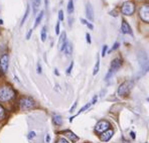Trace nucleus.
<instances>
[{
    "mask_svg": "<svg viewBox=\"0 0 149 143\" xmlns=\"http://www.w3.org/2000/svg\"><path fill=\"white\" fill-rule=\"evenodd\" d=\"M137 59H138V63H139V66H140V69L142 71V74H146L148 71H149V60H148V57L146 54L145 52H138V56H137Z\"/></svg>",
    "mask_w": 149,
    "mask_h": 143,
    "instance_id": "nucleus-1",
    "label": "nucleus"
},
{
    "mask_svg": "<svg viewBox=\"0 0 149 143\" xmlns=\"http://www.w3.org/2000/svg\"><path fill=\"white\" fill-rule=\"evenodd\" d=\"M121 66H122V61L120 60V59H115V60L112 61L111 66H110V69H109V72L107 73L105 80H106V81L110 80V79L112 78V76H113V75L115 74V73L117 72L118 70L120 69V68H121Z\"/></svg>",
    "mask_w": 149,
    "mask_h": 143,
    "instance_id": "nucleus-2",
    "label": "nucleus"
},
{
    "mask_svg": "<svg viewBox=\"0 0 149 143\" xmlns=\"http://www.w3.org/2000/svg\"><path fill=\"white\" fill-rule=\"evenodd\" d=\"M14 97V91L10 87L4 86V87L0 88V101L5 102V101H9Z\"/></svg>",
    "mask_w": 149,
    "mask_h": 143,
    "instance_id": "nucleus-3",
    "label": "nucleus"
},
{
    "mask_svg": "<svg viewBox=\"0 0 149 143\" xmlns=\"http://www.w3.org/2000/svg\"><path fill=\"white\" fill-rule=\"evenodd\" d=\"M133 88V82L132 81H127V82H124L123 84L120 85V87L118 88L117 94L120 97L123 96H127L129 93H130L131 89Z\"/></svg>",
    "mask_w": 149,
    "mask_h": 143,
    "instance_id": "nucleus-4",
    "label": "nucleus"
},
{
    "mask_svg": "<svg viewBox=\"0 0 149 143\" xmlns=\"http://www.w3.org/2000/svg\"><path fill=\"white\" fill-rule=\"evenodd\" d=\"M121 11L123 13L124 15H127V16H130L132 15L133 13L135 11V5L134 3L130 1H127L122 5V8H121Z\"/></svg>",
    "mask_w": 149,
    "mask_h": 143,
    "instance_id": "nucleus-5",
    "label": "nucleus"
},
{
    "mask_svg": "<svg viewBox=\"0 0 149 143\" xmlns=\"http://www.w3.org/2000/svg\"><path fill=\"white\" fill-rule=\"evenodd\" d=\"M110 127V123L108 121H105V120H102V121H99L97 123L95 127V131L98 132V133H103V132L107 131Z\"/></svg>",
    "mask_w": 149,
    "mask_h": 143,
    "instance_id": "nucleus-6",
    "label": "nucleus"
},
{
    "mask_svg": "<svg viewBox=\"0 0 149 143\" xmlns=\"http://www.w3.org/2000/svg\"><path fill=\"white\" fill-rule=\"evenodd\" d=\"M139 14L142 20L145 22H149V4H145L140 8Z\"/></svg>",
    "mask_w": 149,
    "mask_h": 143,
    "instance_id": "nucleus-7",
    "label": "nucleus"
},
{
    "mask_svg": "<svg viewBox=\"0 0 149 143\" xmlns=\"http://www.w3.org/2000/svg\"><path fill=\"white\" fill-rule=\"evenodd\" d=\"M19 103H20L21 109H30V108L34 105L33 100L30 98H27V97H26V98H22Z\"/></svg>",
    "mask_w": 149,
    "mask_h": 143,
    "instance_id": "nucleus-8",
    "label": "nucleus"
},
{
    "mask_svg": "<svg viewBox=\"0 0 149 143\" xmlns=\"http://www.w3.org/2000/svg\"><path fill=\"white\" fill-rule=\"evenodd\" d=\"M8 61H9V57L7 54H3L0 58V69L3 73H5L8 69Z\"/></svg>",
    "mask_w": 149,
    "mask_h": 143,
    "instance_id": "nucleus-9",
    "label": "nucleus"
},
{
    "mask_svg": "<svg viewBox=\"0 0 149 143\" xmlns=\"http://www.w3.org/2000/svg\"><path fill=\"white\" fill-rule=\"evenodd\" d=\"M121 30H122V32H123V33H125V34H130V36H133L132 29H131L130 25H129V23L127 22L126 20H123V21H122Z\"/></svg>",
    "mask_w": 149,
    "mask_h": 143,
    "instance_id": "nucleus-10",
    "label": "nucleus"
},
{
    "mask_svg": "<svg viewBox=\"0 0 149 143\" xmlns=\"http://www.w3.org/2000/svg\"><path fill=\"white\" fill-rule=\"evenodd\" d=\"M113 134H114V131L112 130V129H108L107 131L103 132V133L101 134L100 138L102 141H109L112 138V136H113Z\"/></svg>",
    "mask_w": 149,
    "mask_h": 143,
    "instance_id": "nucleus-11",
    "label": "nucleus"
},
{
    "mask_svg": "<svg viewBox=\"0 0 149 143\" xmlns=\"http://www.w3.org/2000/svg\"><path fill=\"white\" fill-rule=\"evenodd\" d=\"M86 14H87V17L89 18V20H91V21L94 20V10L90 3H88L86 5Z\"/></svg>",
    "mask_w": 149,
    "mask_h": 143,
    "instance_id": "nucleus-12",
    "label": "nucleus"
},
{
    "mask_svg": "<svg viewBox=\"0 0 149 143\" xmlns=\"http://www.w3.org/2000/svg\"><path fill=\"white\" fill-rule=\"evenodd\" d=\"M65 43H67V39H65V32H63L62 36H61V37H60V43H58V45H60L61 50H65Z\"/></svg>",
    "mask_w": 149,
    "mask_h": 143,
    "instance_id": "nucleus-13",
    "label": "nucleus"
},
{
    "mask_svg": "<svg viewBox=\"0 0 149 143\" xmlns=\"http://www.w3.org/2000/svg\"><path fill=\"white\" fill-rule=\"evenodd\" d=\"M65 54H67L68 57L72 56V52H73V45H72V43H70V41H67V43H65Z\"/></svg>",
    "mask_w": 149,
    "mask_h": 143,
    "instance_id": "nucleus-14",
    "label": "nucleus"
},
{
    "mask_svg": "<svg viewBox=\"0 0 149 143\" xmlns=\"http://www.w3.org/2000/svg\"><path fill=\"white\" fill-rule=\"evenodd\" d=\"M52 121H54V123L56 125H62L63 124V120H62V117H61L60 115H56V114H54V116H52Z\"/></svg>",
    "mask_w": 149,
    "mask_h": 143,
    "instance_id": "nucleus-15",
    "label": "nucleus"
},
{
    "mask_svg": "<svg viewBox=\"0 0 149 143\" xmlns=\"http://www.w3.org/2000/svg\"><path fill=\"white\" fill-rule=\"evenodd\" d=\"M32 6H33V11L36 12L39 6H40V0H33L32 1Z\"/></svg>",
    "mask_w": 149,
    "mask_h": 143,
    "instance_id": "nucleus-16",
    "label": "nucleus"
},
{
    "mask_svg": "<svg viewBox=\"0 0 149 143\" xmlns=\"http://www.w3.org/2000/svg\"><path fill=\"white\" fill-rule=\"evenodd\" d=\"M99 67H100V58H99V56H98L97 57V63H96L95 68H94L93 75H97V73L99 72Z\"/></svg>",
    "mask_w": 149,
    "mask_h": 143,
    "instance_id": "nucleus-17",
    "label": "nucleus"
},
{
    "mask_svg": "<svg viewBox=\"0 0 149 143\" xmlns=\"http://www.w3.org/2000/svg\"><path fill=\"white\" fill-rule=\"evenodd\" d=\"M68 12L70 14L74 12V3H73V0H70L69 3H68Z\"/></svg>",
    "mask_w": 149,
    "mask_h": 143,
    "instance_id": "nucleus-18",
    "label": "nucleus"
},
{
    "mask_svg": "<svg viewBox=\"0 0 149 143\" xmlns=\"http://www.w3.org/2000/svg\"><path fill=\"white\" fill-rule=\"evenodd\" d=\"M40 37H41V40H42V41H45V38H47V26H43L42 29H41Z\"/></svg>",
    "mask_w": 149,
    "mask_h": 143,
    "instance_id": "nucleus-19",
    "label": "nucleus"
},
{
    "mask_svg": "<svg viewBox=\"0 0 149 143\" xmlns=\"http://www.w3.org/2000/svg\"><path fill=\"white\" fill-rule=\"evenodd\" d=\"M42 16H43V11H40V13L38 14V16L36 17V23H34V27H36L37 25L39 24V22L41 21V19H42Z\"/></svg>",
    "mask_w": 149,
    "mask_h": 143,
    "instance_id": "nucleus-20",
    "label": "nucleus"
},
{
    "mask_svg": "<svg viewBox=\"0 0 149 143\" xmlns=\"http://www.w3.org/2000/svg\"><path fill=\"white\" fill-rule=\"evenodd\" d=\"M67 134H68V136H69V138L72 140V141H77V140L79 139L78 136L74 135V133H72V132H70V131H69V132H67Z\"/></svg>",
    "mask_w": 149,
    "mask_h": 143,
    "instance_id": "nucleus-21",
    "label": "nucleus"
},
{
    "mask_svg": "<svg viewBox=\"0 0 149 143\" xmlns=\"http://www.w3.org/2000/svg\"><path fill=\"white\" fill-rule=\"evenodd\" d=\"M81 21H82V23H83V24H86V25L90 28V29H93V28H94L93 24L90 23V22H88V21H87V20H85L84 18H81Z\"/></svg>",
    "mask_w": 149,
    "mask_h": 143,
    "instance_id": "nucleus-22",
    "label": "nucleus"
},
{
    "mask_svg": "<svg viewBox=\"0 0 149 143\" xmlns=\"http://www.w3.org/2000/svg\"><path fill=\"white\" fill-rule=\"evenodd\" d=\"M28 13H29V6H27V8H26V12H25L24 16H23L22 20H21V25H22V24L24 23V21L26 20V18H27V16H28Z\"/></svg>",
    "mask_w": 149,
    "mask_h": 143,
    "instance_id": "nucleus-23",
    "label": "nucleus"
},
{
    "mask_svg": "<svg viewBox=\"0 0 149 143\" xmlns=\"http://www.w3.org/2000/svg\"><path fill=\"white\" fill-rule=\"evenodd\" d=\"M91 105H92V102H91V103H88V104H87V105H85V106H84V107H83V108H82V109H81V110H80V112H79V114H80V113H82V112H84V111H85V110H87V109H88V108H89L90 106H91Z\"/></svg>",
    "mask_w": 149,
    "mask_h": 143,
    "instance_id": "nucleus-24",
    "label": "nucleus"
},
{
    "mask_svg": "<svg viewBox=\"0 0 149 143\" xmlns=\"http://www.w3.org/2000/svg\"><path fill=\"white\" fill-rule=\"evenodd\" d=\"M4 116H5V113H4V110H3V108L0 106V120L3 119Z\"/></svg>",
    "mask_w": 149,
    "mask_h": 143,
    "instance_id": "nucleus-25",
    "label": "nucleus"
},
{
    "mask_svg": "<svg viewBox=\"0 0 149 143\" xmlns=\"http://www.w3.org/2000/svg\"><path fill=\"white\" fill-rule=\"evenodd\" d=\"M73 67H74V63H71V65H70V67L68 68V70H67V74H68V75L71 74V72H72V69H73Z\"/></svg>",
    "mask_w": 149,
    "mask_h": 143,
    "instance_id": "nucleus-26",
    "label": "nucleus"
},
{
    "mask_svg": "<svg viewBox=\"0 0 149 143\" xmlns=\"http://www.w3.org/2000/svg\"><path fill=\"white\" fill-rule=\"evenodd\" d=\"M107 48H108V47H107V45H104V47H103V48H102V57H105V56H106Z\"/></svg>",
    "mask_w": 149,
    "mask_h": 143,
    "instance_id": "nucleus-27",
    "label": "nucleus"
},
{
    "mask_svg": "<svg viewBox=\"0 0 149 143\" xmlns=\"http://www.w3.org/2000/svg\"><path fill=\"white\" fill-rule=\"evenodd\" d=\"M36 137V132L34 131H32V132H30L29 134H28V139H32V138H34Z\"/></svg>",
    "mask_w": 149,
    "mask_h": 143,
    "instance_id": "nucleus-28",
    "label": "nucleus"
},
{
    "mask_svg": "<svg viewBox=\"0 0 149 143\" xmlns=\"http://www.w3.org/2000/svg\"><path fill=\"white\" fill-rule=\"evenodd\" d=\"M58 18H60V20H63V10H60V11H58Z\"/></svg>",
    "mask_w": 149,
    "mask_h": 143,
    "instance_id": "nucleus-29",
    "label": "nucleus"
},
{
    "mask_svg": "<svg viewBox=\"0 0 149 143\" xmlns=\"http://www.w3.org/2000/svg\"><path fill=\"white\" fill-rule=\"evenodd\" d=\"M56 34H60V22L56 23Z\"/></svg>",
    "mask_w": 149,
    "mask_h": 143,
    "instance_id": "nucleus-30",
    "label": "nucleus"
},
{
    "mask_svg": "<svg viewBox=\"0 0 149 143\" xmlns=\"http://www.w3.org/2000/svg\"><path fill=\"white\" fill-rule=\"evenodd\" d=\"M86 37H87V43H91V36L89 33L86 34Z\"/></svg>",
    "mask_w": 149,
    "mask_h": 143,
    "instance_id": "nucleus-31",
    "label": "nucleus"
},
{
    "mask_svg": "<svg viewBox=\"0 0 149 143\" xmlns=\"http://www.w3.org/2000/svg\"><path fill=\"white\" fill-rule=\"evenodd\" d=\"M56 143H69V142H68L67 140L65 139V138H61V139L58 140V141L56 142Z\"/></svg>",
    "mask_w": 149,
    "mask_h": 143,
    "instance_id": "nucleus-32",
    "label": "nucleus"
},
{
    "mask_svg": "<svg viewBox=\"0 0 149 143\" xmlns=\"http://www.w3.org/2000/svg\"><path fill=\"white\" fill-rule=\"evenodd\" d=\"M31 33H32V29H29V31H28L27 34H26V38L29 39L30 38V36H31Z\"/></svg>",
    "mask_w": 149,
    "mask_h": 143,
    "instance_id": "nucleus-33",
    "label": "nucleus"
},
{
    "mask_svg": "<svg viewBox=\"0 0 149 143\" xmlns=\"http://www.w3.org/2000/svg\"><path fill=\"white\" fill-rule=\"evenodd\" d=\"M118 47H119V43H115L113 45V47H112V50H115L116 48H118Z\"/></svg>",
    "mask_w": 149,
    "mask_h": 143,
    "instance_id": "nucleus-34",
    "label": "nucleus"
},
{
    "mask_svg": "<svg viewBox=\"0 0 149 143\" xmlns=\"http://www.w3.org/2000/svg\"><path fill=\"white\" fill-rule=\"evenodd\" d=\"M97 99H98V97H97V96L94 97V99L92 100V104H95V103L97 102Z\"/></svg>",
    "mask_w": 149,
    "mask_h": 143,
    "instance_id": "nucleus-35",
    "label": "nucleus"
},
{
    "mask_svg": "<svg viewBox=\"0 0 149 143\" xmlns=\"http://www.w3.org/2000/svg\"><path fill=\"white\" fill-rule=\"evenodd\" d=\"M37 73H38V74L41 73V67L39 65H37Z\"/></svg>",
    "mask_w": 149,
    "mask_h": 143,
    "instance_id": "nucleus-36",
    "label": "nucleus"
},
{
    "mask_svg": "<svg viewBox=\"0 0 149 143\" xmlns=\"http://www.w3.org/2000/svg\"><path fill=\"white\" fill-rule=\"evenodd\" d=\"M49 140H50V136L47 134V137H45V142H49Z\"/></svg>",
    "mask_w": 149,
    "mask_h": 143,
    "instance_id": "nucleus-37",
    "label": "nucleus"
},
{
    "mask_svg": "<svg viewBox=\"0 0 149 143\" xmlns=\"http://www.w3.org/2000/svg\"><path fill=\"white\" fill-rule=\"evenodd\" d=\"M130 135H131V137H132L133 139H135V137H136V136H135V132H131Z\"/></svg>",
    "mask_w": 149,
    "mask_h": 143,
    "instance_id": "nucleus-38",
    "label": "nucleus"
},
{
    "mask_svg": "<svg viewBox=\"0 0 149 143\" xmlns=\"http://www.w3.org/2000/svg\"><path fill=\"white\" fill-rule=\"evenodd\" d=\"M76 106H77V102L74 103V106L72 107V109H71V112H73V111H74V108H76Z\"/></svg>",
    "mask_w": 149,
    "mask_h": 143,
    "instance_id": "nucleus-39",
    "label": "nucleus"
},
{
    "mask_svg": "<svg viewBox=\"0 0 149 143\" xmlns=\"http://www.w3.org/2000/svg\"><path fill=\"white\" fill-rule=\"evenodd\" d=\"M54 74H56V75H60V74H58V70H54Z\"/></svg>",
    "mask_w": 149,
    "mask_h": 143,
    "instance_id": "nucleus-40",
    "label": "nucleus"
},
{
    "mask_svg": "<svg viewBox=\"0 0 149 143\" xmlns=\"http://www.w3.org/2000/svg\"><path fill=\"white\" fill-rule=\"evenodd\" d=\"M0 24H3V20L2 19H0Z\"/></svg>",
    "mask_w": 149,
    "mask_h": 143,
    "instance_id": "nucleus-41",
    "label": "nucleus"
},
{
    "mask_svg": "<svg viewBox=\"0 0 149 143\" xmlns=\"http://www.w3.org/2000/svg\"><path fill=\"white\" fill-rule=\"evenodd\" d=\"M147 101H148V102H149V97H148V98H147Z\"/></svg>",
    "mask_w": 149,
    "mask_h": 143,
    "instance_id": "nucleus-42",
    "label": "nucleus"
}]
</instances>
